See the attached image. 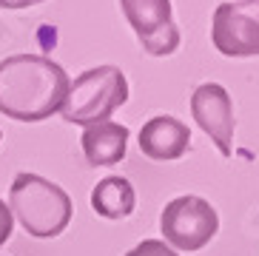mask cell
Segmentation results:
<instances>
[{"label": "cell", "mask_w": 259, "mask_h": 256, "mask_svg": "<svg viewBox=\"0 0 259 256\" xmlns=\"http://www.w3.org/2000/svg\"><path fill=\"white\" fill-rule=\"evenodd\" d=\"M69 74L43 54L0 60V114L17 122H40L63 108Z\"/></svg>", "instance_id": "cell-1"}, {"label": "cell", "mask_w": 259, "mask_h": 256, "mask_svg": "<svg viewBox=\"0 0 259 256\" xmlns=\"http://www.w3.org/2000/svg\"><path fill=\"white\" fill-rule=\"evenodd\" d=\"M9 211L17 217L29 236L54 239L71 222L74 205L71 196L57 182L37 177V174H17L9 188Z\"/></svg>", "instance_id": "cell-2"}, {"label": "cell", "mask_w": 259, "mask_h": 256, "mask_svg": "<svg viewBox=\"0 0 259 256\" xmlns=\"http://www.w3.org/2000/svg\"><path fill=\"white\" fill-rule=\"evenodd\" d=\"M128 100V80L117 66H97L69 80L63 100V117L74 125H97L106 122Z\"/></svg>", "instance_id": "cell-3"}, {"label": "cell", "mask_w": 259, "mask_h": 256, "mask_svg": "<svg viewBox=\"0 0 259 256\" xmlns=\"http://www.w3.org/2000/svg\"><path fill=\"white\" fill-rule=\"evenodd\" d=\"M160 231L165 236V245L183 253H197L217 236L220 231V217L213 205L202 196L185 194L177 196L162 208L160 214Z\"/></svg>", "instance_id": "cell-4"}, {"label": "cell", "mask_w": 259, "mask_h": 256, "mask_svg": "<svg viewBox=\"0 0 259 256\" xmlns=\"http://www.w3.org/2000/svg\"><path fill=\"white\" fill-rule=\"evenodd\" d=\"M213 49L225 57H259V0H225L211 20Z\"/></svg>", "instance_id": "cell-5"}, {"label": "cell", "mask_w": 259, "mask_h": 256, "mask_svg": "<svg viewBox=\"0 0 259 256\" xmlns=\"http://www.w3.org/2000/svg\"><path fill=\"white\" fill-rule=\"evenodd\" d=\"M120 9L148 54L168 57L180 49V29L171 20V0H120Z\"/></svg>", "instance_id": "cell-6"}, {"label": "cell", "mask_w": 259, "mask_h": 256, "mask_svg": "<svg viewBox=\"0 0 259 256\" xmlns=\"http://www.w3.org/2000/svg\"><path fill=\"white\" fill-rule=\"evenodd\" d=\"M191 114L197 125L213 140L222 157L234 154V103L220 83H202L191 94Z\"/></svg>", "instance_id": "cell-7"}, {"label": "cell", "mask_w": 259, "mask_h": 256, "mask_svg": "<svg viewBox=\"0 0 259 256\" xmlns=\"http://www.w3.org/2000/svg\"><path fill=\"white\" fill-rule=\"evenodd\" d=\"M140 151L154 162H174V159L185 157L191 148V131L183 120L177 117H151L140 128Z\"/></svg>", "instance_id": "cell-8"}, {"label": "cell", "mask_w": 259, "mask_h": 256, "mask_svg": "<svg viewBox=\"0 0 259 256\" xmlns=\"http://www.w3.org/2000/svg\"><path fill=\"white\" fill-rule=\"evenodd\" d=\"M83 143V154L92 165H114L125 157V148H128V128L120 125V122H97V125H89L80 137Z\"/></svg>", "instance_id": "cell-9"}, {"label": "cell", "mask_w": 259, "mask_h": 256, "mask_svg": "<svg viewBox=\"0 0 259 256\" xmlns=\"http://www.w3.org/2000/svg\"><path fill=\"white\" fill-rule=\"evenodd\" d=\"M137 194L125 177H106L92 191V208L103 219H125L134 214Z\"/></svg>", "instance_id": "cell-10"}, {"label": "cell", "mask_w": 259, "mask_h": 256, "mask_svg": "<svg viewBox=\"0 0 259 256\" xmlns=\"http://www.w3.org/2000/svg\"><path fill=\"white\" fill-rule=\"evenodd\" d=\"M125 256H180L174 248H168L162 239H143L140 245L128 250Z\"/></svg>", "instance_id": "cell-11"}, {"label": "cell", "mask_w": 259, "mask_h": 256, "mask_svg": "<svg viewBox=\"0 0 259 256\" xmlns=\"http://www.w3.org/2000/svg\"><path fill=\"white\" fill-rule=\"evenodd\" d=\"M12 228H15V219H12V211L6 208V202L0 199V248L9 242L12 236Z\"/></svg>", "instance_id": "cell-12"}, {"label": "cell", "mask_w": 259, "mask_h": 256, "mask_svg": "<svg viewBox=\"0 0 259 256\" xmlns=\"http://www.w3.org/2000/svg\"><path fill=\"white\" fill-rule=\"evenodd\" d=\"M37 3H46V0H0V9H29Z\"/></svg>", "instance_id": "cell-13"}, {"label": "cell", "mask_w": 259, "mask_h": 256, "mask_svg": "<svg viewBox=\"0 0 259 256\" xmlns=\"http://www.w3.org/2000/svg\"><path fill=\"white\" fill-rule=\"evenodd\" d=\"M0 140H3V131H0Z\"/></svg>", "instance_id": "cell-14"}]
</instances>
